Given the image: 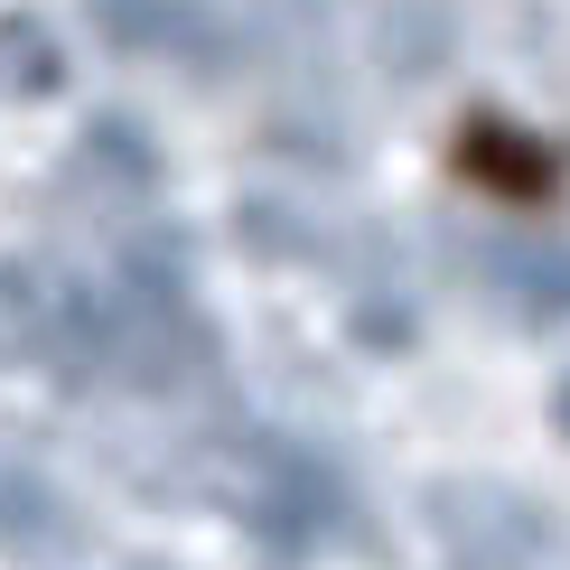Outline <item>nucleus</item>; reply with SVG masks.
Here are the masks:
<instances>
[{"label": "nucleus", "instance_id": "2", "mask_svg": "<svg viewBox=\"0 0 570 570\" xmlns=\"http://www.w3.org/2000/svg\"><path fill=\"white\" fill-rule=\"evenodd\" d=\"M94 19H104L112 47H197V10L187 0H94Z\"/></svg>", "mask_w": 570, "mask_h": 570}, {"label": "nucleus", "instance_id": "3", "mask_svg": "<svg viewBox=\"0 0 570 570\" xmlns=\"http://www.w3.org/2000/svg\"><path fill=\"white\" fill-rule=\"evenodd\" d=\"M66 85V57L57 38L38 29V19H0V94H19V104H38V94Z\"/></svg>", "mask_w": 570, "mask_h": 570}, {"label": "nucleus", "instance_id": "5", "mask_svg": "<svg viewBox=\"0 0 570 570\" xmlns=\"http://www.w3.org/2000/svg\"><path fill=\"white\" fill-rule=\"evenodd\" d=\"M514 299H524V318H570V253H524Z\"/></svg>", "mask_w": 570, "mask_h": 570}, {"label": "nucleus", "instance_id": "6", "mask_svg": "<svg viewBox=\"0 0 570 570\" xmlns=\"http://www.w3.org/2000/svg\"><path fill=\"white\" fill-rule=\"evenodd\" d=\"M552 431L570 440V374H561V384H552Z\"/></svg>", "mask_w": 570, "mask_h": 570}, {"label": "nucleus", "instance_id": "1", "mask_svg": "<svg viewBox=\"0 0 570 570\" xmlns=\"http://www.w3.org/2000/svg\"><path fill=\"white\" fill-rule=\"evenodd\" d=\"M76 552V505L38 459L0 449V561H57Z\"/></svg>", "mask_w": 570, "mask_h": 570}, {"label": "nucleus", "instance_id": "4", "mask_svg": "<svg viewBox=\"0 0 570 570\" xmlns=\"http://www.w3.org/2000/svg\"><path fill=\"white\" fill-rule=\"evenodd\" d=\"M76 159H94V178H104V187H122V197L159 187V150H150V140H140L131 122H94Z\"/></svg>", "mask_w": 570, "mask_h": 570}]
</instances>
